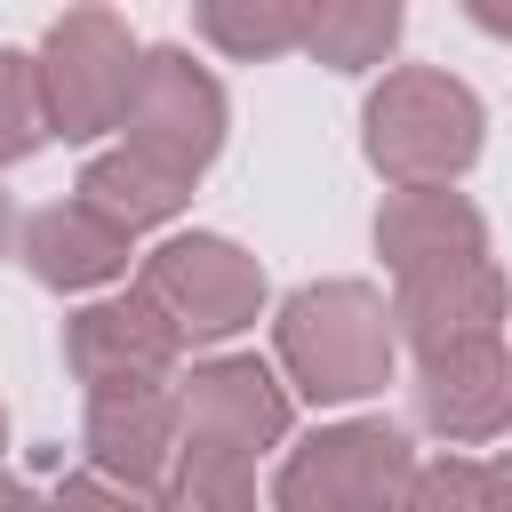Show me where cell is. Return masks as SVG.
<instances>
[{"instance_id": "obj_1", "label": "cell", "mask_w": 512, "mask_h": 512, "mask_svg": "<svg viewBox=\"0 0 512 512\" xmlns=\"http://www.w3.org/2000/svg\"><path fill=\"white\" fill-rule=\"evenodd\" d=\"M176 416H184V440H176V472L160 504L168 512H256V456L280 448L296 416L288 384L256 352H224L176 384Z\"/></svg>"}, {"instance_id": "obj_2", "label": "cell", "mask_w": 512, "mask_h": 512, "mask_svg": "<svg viewBox=\"0 0 512 512\" xmlns=\"http://www.w3.org/2000/svg\"><path fill=\"white\" fill-rule=\"evenodd\" d=\"M272 352L288 368V392H304L312 408H344L392 384L400 328L368 280H304L272 320Z\"/></svg>"}, {"instance_id": "obj_3", "label": "cell", "mask_w": 512, "mask_h": 512, "mask_svg": "<svg viewBox=\"0 0 512 512\" xmlns=\"http://www.w3.org/2000/svg\"><path fill=\"white\" fill-rule=\"evenodd\" d=\"M480 96L440 64H400L360 112V152L392 192H440L480 160Z\"/></svg>"}, {"instance_id": "obj_4", "label": "cell", "mask_w": 512, "mask_h": 512, "mask_svg": "<svg viewBox=\"0 0 512 512\" xmlns=\"http://www.w3.org/2000/svg\"><path fill=\"white\" fill-rule=\"evenodd\" d=\"M32 64H40V96H48V136H64V144L120 128L136 104V80H144V48L112 8H64Z\"/></svg>"}, {"instance_id": "obj_5", "label": "cell", "mask_w": 512, "mask_h": 512, "mask_svg": "<svg viewBox=\"0 0 512 512\" xmlns=\"http://www.w3.org/2000/svg\"><path fill=\"white\" fill-rule=\"evenodd\" d=\"M416 480V448L384 416H352L288 448L272 472V512H400Z\"/></svg>"}, {"instance_id": "obj_6", "label": "cell", "mask_w": 512, "mask_h": 512, "mask_svg": "<svg viewBox=\"0 0 512 512\" xmlns=\"http://www.w3.org/2000/svg\"><path fill=\"white\" fill-rule=\"evenodd\" d=\"M224 120H232L224 80L208 64H192V48H144V80L120 120V152L192 192L200 168L224 152Z\"/></svg>"}, {"instance_id": "obj_7", "label": "cell", "mask_w": 512, "mask_h": 512, "mask_svg": "<svg viewBox=\"0 0 512 512\" xmlns=\"http://www.w3.org/2000/svg\"><path fill=\"white\" fill-rule=\"evenodd\" d=\"M136 296L184 344H224L264 312V264L224 232H176L136 264Z\"/></svg>"}, {"instance_id": "obj_8", "label": "cell", "mask_w": 512, "mask_h": 512, "mask_svg": "<svg viewBox=\"0 0 512 512\" xmlns=\"http://www.w3.org/2000/svg\"><path fill=\"white\" fill-rule=\"evenodd\" d=\"M176 352H184V336L144 296H112V304H88L64 320V360L88 392H168Z\"/></svg>"}, {"instance_id": "obj_9", "label": "cell", "mask_w": 512, "mask_h": 512, "mask_svg": "<svg viewBox=\"0 0 512 512\" xmlns=\"http://www.w3.org/2000/svg\"><path fill=\"white\" fill-rule=\"evenodd\" d=\"M504 312H512V280L496 264L392 280V328L416 360H440V352H464V344H504Z\"/></svg>"}, {"instance_id": "obj_10", "label": "cell", "mask_w": 512, "mask_h": 512, "mask_svg": "<svg viewBox=\"0 0 512 512\" xmlns=\"http://www.w3.org/2000/svg\"><path fill=\"white\" fill-rule=\"evenodd\" d=\"M80 440H88V472L160 496L168 472H176V440H184L176 392H88V432Z\"/></svg>"}, {"instance_id": "obj_11", "label": "cell", "mask_w": 512, "mask_h": 512, "mask_svg": "<svg viewBox=\"0 0 512 512\" xmlns=\"http://www.w3.org/2000/svg\"><path fill=\"white\" fill-rule=\"evenodd\" d=\"M416 416L448 448L512 432V352L504 344H464V352L416 360Z\"/></svg>"}, {"instance_id": "obj_12", "label": "cell", "mask_w": 512, "mask_h": 512, "mask_svg": "<svg viewBox=\"0 0 512 512\" xmlns=\"http://www.w3.org/2000/svg\"><path fill=\"white\" fill-rule=\"evenodd\" d=\"M376 256L392 264V280H424V272H456V264H488V224L464 192H392L376 208Z\"/></svg>"}, {"instance_id": "obj_13", "label": "cell", "mask_w": 512, "mask_h": 512, "mask_svg": "<svg viewBox=\"0 0 512 512\" xmlns=\"http://www.w3.org/2000/svg\"><path fill=\"white\" fill-rule=\"evenodd\" d=\"M24 264L40 288L80 296V288H104L128 272V232L112 216H96L88 200H48L24 216Z\"/></svg>"}, {"instance_id": "obj_14", "label": "cell", "mask_w": 512, "mask_h": 512, "mask_svg": "<svg viewBox=\"0 0 512 512\" xmlns=\"http://www.w3.org/2000/svg\"><path fill=\"white\" fill-rule=\"evenodd\" d=\"M72 200H88L96 216H112V224L136 240V232L168 224V216H176L192 192H184V184H168V176H152V168H144V160H128V152H96V160L80 168Z\"/></svg>"}, {"instance_id": "obj_15", "label": "cell", "mask_w": 512, "mask_h": 512, "mask_svg": "<svg viewBox=\"0 0 512 512\" xmlns=\"http://www.w3.org/2000/svg\"><path fill=\"white\" fill-rule=\"evenodd\" d=\"M304 24H312L304 0H200V8H192V32L216 40V48L240 56V64L304 48Z\"/></svg>"}, {"instance_id": "obj_16", "label": "cell", "mask_w": 512, "mask_h": 512, "mask_svg": "<svg viewBox=\"0 0 512 512\" xmlns=\"http://www.w3.org/2000/svg\"><path fill=\"white\" fill-rule=\"evenodd\" d=\"M400 24H408L400 0H320L312 24H304V48H312L328 72H368V64L392 56Z\"/></svg>"}, {"instance_id": "obj_17", "label": "cell", "mask_w": 512, "mask_h": 512, "mask_svg": "<svg viewBox=\"0 0 512 512\" xmlns=\"http://www.w3.org/2000/svg\"><path fill=\"white\" fill-rule=\"evenodd\" d=\"M48 144V96H40V64L24 48H0V168L32 160Z\"/></svg>"}, {"instance_id": "obj_18", "label": "cell", "mask_w": 512, "mask_h": 512, "mask_svg": "<svg viewBox=\"0 0 512 512\" xmlns=\"http://www.w3.org/2000/svg\"><path fill=\"white\" fill-rule=\"evenodd\" d=\"M400 512H496V504H488V464H472V456H432V464H416Z\"/></svg>"}, {"instance_id": "obj_19", "label": "cell", "mask_w": 512, "mask_h": 512, "mask_svg": "<svg viewBox=\"0 0 512 512\" xmlns=\"http://www.w3.org/2000/svg\"><path fill=\"white\" fill-rule=\"evenodd\" d=\"M56 512H168L160 496H144V488H120V480H104V472H64L56 480Z\"/></svg>"}, {"instance_id": "obj_20", "label": "cell", "mask_w": 512, "mask_h": 512, "mask_svg": "<svg viewBox=\"0 0 512 512\" xmlns=\"http://www.w3.org/2000/svg\"><path fill=\"white\" fill-rule=\"evenodd\" d=\"M0 512H56V496H40L24 480H0Z\"/></svg>"}, {"instance_id": "obj_21", "label": "cell", "mask_w": 512, "mask_h": 512, "mask_svg": "<svg viewBox=\"0 0 512 512\" xmlns=\"http://www.w3.org/2000/svg\"><path fill=\"white\" fill-rule=\"evenodd\" d=\"M488 504H496V512H512V448L488 464Z\"/></svg>"}, {"instance_id": "obj_22", "label": "cell", "mask_w": 512, "mask_h": 512, "mask_svg": "<svg viewBox=\"0 0 512 512\" xmlns=\"http://www.w3.org/2000/svg\"><path fill=\"white\" fill-rule=\"evenodd\" d=\"M472 24H480V32H512V8H504V0H472Z\"/></svg>"}, {"instance_id": "obj_23", "label": "cell", "mask_w": 512, "mask_h": 512, "mask_svg": "<svg viewBox=\"0 0 512 512\" xmlns=\"http://www.w3.org/2000/svg\"><path fill=\"white\" fill-rule=\"evenodd\" d=\"M0 240H8V200H0Z\"/></svg>"}, {"instance_id": "obj_24", "label": "cell", "mask_w": 512, "mask_h": 512, "mask_svg": "<svg viewBox=\"0 0 512 512\" xmlns=\"http://www.w3.org/2000/svg\"><path fill=\"white\" fill-rule=\"evenodd\" d=\"M0 456H8V416H0Z\"/></svg>"}]
</instances>
